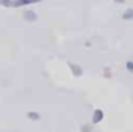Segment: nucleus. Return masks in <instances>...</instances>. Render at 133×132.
<instances>
[{
    "label": "nucleus",
    "mask_w": 133,
    "mask_h": 132,
    "mask_svg": "<svg viewBox=\"0 0 133 132\" xmlns=\"http://www.w3.org/2000/svg\"><path fill=\"white\" fill-rule=\"evenodd\" d=\"M26 117H28L30 120H34V121H37V120L40 118V115H39V113H36V112H30V113H28Z\"/></svg>",
    "instance_id": "obj_6"
},
{
    "label": "nucleus",
    "mask_w": 133,
    "mask_h": 132,
    "mask_svg": "<svg viewBox=\"0 0 133 132\" xmlns=\"http://www.w3.org/2000/svg\"><path fill=\"white\" fill-rule=\"evenodd\" d=\"M127 68H129L130 71H133V61H129V62H127Z\"/></svg>",
    "instance_id": "obj_8"
},
{
    "label": "nucleus",
    "mask_w": 133,
    "mask_h": 132,
    "mask_svg": "<svg viewBox=\"0 0 133 132\" xmlns=\"http://www.w3.org/2000/svg\"><path fill=\"white\" fill-rule=\"evenodd\" d=\"M23 19L25 20H30V22H36L37 20V14L34 11H25L23 13Z\"/></svg>",
    "instance_id": "obj_3"
},
{
    "label": "nucleus",
    "mask_w": 133,
    "mask_h": 132,
    "mask_svg": "<svg viewBox=\"0 0 133 132\" xmlns=\"http://www.w3.org/2000/svg\"><path fill=\"white\" fill-rule=\"evenodd\" d=\"M102 120H104V112H102L101 109H96L95 113H93V124H98Z\"/></svg>",
    "instance_id": "obj_2"
},
{
    "label": "nucleus",
    "mask_w": 133,
    "mask_h": 132,
    "mask_svg": "<svg viewBox=\"0 0 133 132\" xmlns=\"http://www.w3.org/2000/svg\"><path fill=\"white\" fill-rule=\"evenodd\" d=\"M116 2H118V3H122V2H124V0H116Z\"/></svg>",
    "instance_id": "obj_9"
},
{
    "label": "nucleus",
    "mask_w": 133,
    "mask_h": 132,
    "mask_svg": "<svg viewBox=\"0 0 133 132\" xmlns=\"http://www.w3.org/2000/svg\"><path fill=\"white\" fill-rule=\"evenodd\" d=\"M82 132H91V124H84L82 126Z\"/></svg>",
    "instance_id": "obj_7"
},
{
    "label": "nucleus",
    "mask_w": 133,
    "mask_h": 132,
    "mask_svg": "<svg viewBox=\"0 0 133 132\" xmlns=\"http://www.w3.org/2000/svg\"><path fill=\"white\" fill-rule=\"evenodd\" d=\"M125 20H132L133 19V8H130V9H127L125 13H124V16H122Z\"/></svg>",
    "instance_id": "obj_5"
},
{
    "label": "nucleus",
    "mask_w": 133,
    "mask_h": 132,
    "mask_svg": "<svg viewBox=\"0 0 133 132\" xmlns=\"http://www.w3.org/2000/svg\"><path fill=\"white\" fill-rule=\"evenodd\" d=\"M68 65H70V68H71V71H73V75H76V76H81V75L84 73L81 67H79V65H76V64H73V62H70Z\"/></svg>",
    "instance_id": "obj_4"
},
{
    "label": "nucleus",
    "mask_w": 133,
    "mask_h": 132,
    "mask_svg": "<svg viewBox=\"0 0 133 132\" xmlns=\"http://www.w3.org/2000/svg\"><path fill=\"white\" fill-rule=\"evenodd\" d=\"M40 0H0L2 6H8V8H20V6H28L33 3H39Z\"/></svg>",
    "instance_id": "obj_1"
}]
</instances>
